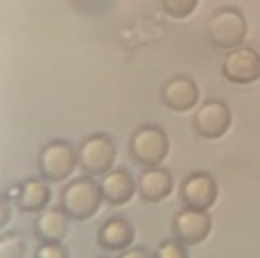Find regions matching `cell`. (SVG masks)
Listing matches in <instances>:
<instances>
[{
	"mask_svg": "<svg viewBox=\"0 0 260 258\" xmlns=\"http://www.w3.org/2000/svg\"><path fill=\"white\" fill-rule=\"evenodd\" d=\"M104 197L91 177H77L61 190V211L73 222H86L100 211Z\"/></svg>",
	"mask_w": 260,
	"mask_h": 258,
	"instance_id": "cell-1",
	"label": "cell"
},
{
	"mask_svg": "<svg viewBox=\"0 0 260 258\" xmlns=\"http://www.w3.org/2000/svg\"><path fill=\"white\" fill-rule=\"evenodd\" d=\"M206 37L211 46L219 50H236L247 37V21L244 14L236 7H222L211 14L206 23Z\"/></svg>",
	"mask_w": 260,
	"mask_h": 258,
	"instance_id": "cell-2",
	"label": "cell"
},
{
	"mask_svg": "<svg viewBox=\"0 0 260 258\" xmlns=\"http://www.w3.org/2000/svg\"><path fill=\"white\" fill-rule=\"evenodd\" d=\"M170 152V141L166 129L156 125H143L129 138V154L145 168H161V163L166 161Z\"/></svg>",
	"mask_w": 260,
	"mask_h": 258,
	"instance_id": "cell-3",
	"label": "cell"
},
{
	"mask_svg": "<svg viewBox=\"0 0 260 258\" xmlns=\"http://www.w3.org/2000/svg\"><path fill=\"white\" fill-rule=\"evenodd\" d=\"M79 166L77 150L66 141H50L39 152V172L46 181H66Z\"/></svg>",
	"mask_w": 260,
	"mask_h": 258,
	"instance_id": "cell-4",
	"label": "cell"
},
{
	"mask_svg": "<svg viewBox=\"0 0 260 258\" xmlns=\"http://www.w3.org/2000/svg\"><path fill=\"white\" fill-rule=\"evenodd\" d=\"M116 143L107 134H93V136L84 138L82 145L77 147L79 154V168L86 172L88 177L107 175L111 172V166L116 163Z\"/></svg>",
	"mask_w": 260,
	"mask_h": 258,
	"instance_id": "cell-5",
	"label": "cell"
},
{
	"mask_svg": "<svg viewBox=\"0 0 260 258\" xmlns=\"http://www.w3.org/2000/svg\"><path fill=\"white\" fill-rule=\"evenodd\" d=\"M231 120H233V116H231V109H229L226 102L208 100L194 113L192 127H194L197 136L206 138V141H217V138H222L224 134L229 132Z\"/></svg>",
	"mask_w": 260,
	"mask_h": 258,
	"instance_id": "cell-6",
	"label": "cell"
},
{
	"mask_svg": "<svg viewBox=\"0 0 260 258\" xmlns=\"http://www.w3.org/2000/svg\"><path fill=\"white\" fill-rule=\"evenodd\" d=\"M213 229V217L208 215V211H197V208H183L174 215L172 220V233L179 242H183L186 247L202 245L208 238V233Z\"/></svg>",
	"mask_w": 260,
	"mask_h": 258,
	"instance_id": "cell-7",
	"label": "cell"
},
{
	"mask_svg": "<svg viewBox=\"0 0 260 258\" xmlns=\"http://www.w3.org/2000/svg\"><path fill=\"white\" fill-rule=\"evenodd\" d=\"M219 186L208 172H192L181 183L179 197L186 204V208H197V211H211L217 202Z\"/></svg>",
	"mask_w": 260,
	"mask_h": 258,
	"instance_id": "cell-8",
	"label": "cell"
},
{
	"mask_svg": "<svg viewBox=\"0 0 260 258\" xmlns=\"http://www.w3.org/2000/svg\"><path fill=\"white\" fill-rule=\"evenodd\" d=\"M222 75L233 84H253L260 79V54L253 48L240 46L229 50L222 61Z\"/></svg>",
	"mask_w": 260,
	"mask_h": 258,
	"instance_id": "cell-9",
	"label": "cell"
},
{
	"mask_svg": "<svg viewBox=\"0 0 260 258\" xmlns=\"http://www.w3.org/2000/svg\"><path fill=\"white\" fill-rule=\"evenodd\" d=\"M5 195L23 213H43L50 204V188L46 179H25L12 186Z\"/></svg>",
	"mask_w": 260,
	"mask_h": 258,
	"instance_id": "cell-10",
	"label": "cell"
},
{
	"mask_svg": "<svg viewBox=\"0 0 260 258\" xmlns=\"http://www.w3.org/2000/svg\"><path fill=\"white\" fill-rule=\"evenodd\" d=\"M161 102L174 113L190 111L199 102V88L188 75H174L161 86Z\"/></svg>",
	"mask_w": 260,
	"mask_h": 258,
	"instance_id": "cell-11",
	"label": "cell"
},
{
	"mask_svg": "<svg viewBox=\"0 0 260 258\" xmlns=\"http://www.w3.org/2000/svg\"><path fill=\"white\" fill-rule=\"evenodd\" d=\"M134 238H136V231L127 217H111L100 227L98 245L104 251H127L134 245Z\"/></svg>",
	"mask_w": 260,
	"mask_h": 258,
	"instance_id": "cell-12",
	"label": "cell"
},
{
	"mask_svg": "<svg viewBox=\"0 0 260 258\" xmlns=\"http://www.w3.org/2000/svg\"><path fill=\"white\" fill-rule=\"evenodd\" d=\"M138 183H134V177L129 175L124 168H118V170H111L102 177L100 181V190H102V197L109 206H122L127 204L134 197Z\"/></svg>",
	"mask_w": 260,
	"mask_h": 258,
	"instance_id": "cell-13",
	"label": "cell"
},
{
	"mask_svg": "<svg viewBox=\"0 0 260 258\" xmlns=\"http://www.w3.org/2000/svg\"><path fill=\"white\" fill-rule=\"evenodd\" d=\"M174 181L166 168H145L138 179V195L145 204H158L172 192Z\"/></svg>",
	"mask_w": 260,
	"mask_h": 258,
	"instance_id": "cell-14",
	"label": "cell"
},
{
	"mask_svg": "<svg viewBox=\"0 0 260 258\" xmlns=\"http://www.w3.org/2000/svg\"><path fill=\"white\" fill-rule=\"evenodd\" d=\"M71 231V217L61 208H46L34 222V236L39 242H63Z\"/></svg>",
	"mask_w": 260,
	"mask_h": 258,
	"instance_id": "cell-15",
	"label": "cell"
},
{
	"mask_svg": "<svg viewBox=\"0 0 260 258\" xmlns=\"http://www.w3.org/2000/svg\"><path fill=\"white\" fill-rule=\"evenodd\" d=\"M0 258H25V242L21 233H5L0 238Z\"/></svg>",
	"mask_w": 260,
	"mask_h": 258,
	"instance_id": "cell-16",
	"label": "cell"
},
{
	"mask_svg": "<svg viewBox=\"0 0 260 258\" xmlns=\"http://www.w3.org/2000/svg\"><path fill=\"white\" fill-rule=\"evenodd\" d=\"M163 12L174 21H183L197 9V0H161Z\"/></svg>",
	"mask_w": 260,
	"mask_h": 258,
	"instance_id": "cell-17",
	"label": "cell"
},
{
	"mask_svg": "<svg viewBox=\"0 0 260 258\" xmlns=\"http://www.w3.org/2000/svg\"><path fill=\"white\" fill-rule=\"evenodd\" d=\"M154 258H188V251H186V245L174 238V240L161 242V245L156 247Z\"/></svg>",
	"mask_w": 260,
	"mask_h": 258,
	"instance_id": "cell-18",
	"label": "cell"
},
{
	"mask_svg": "<svg viewBox=\"0 0 260 258\" xmlns=\"http://www.w3.org/2000/svg\"><path fill=\"white\" fill-rule=\"evenodd\" d=\"M34 258H71L63 242H41L34 251Z\"/></svg>",
	"mask_w": 260,
	"mask_h": 258,
	"instance_id": "cell-19",
	"label": "cell"
},
{
	"mask_svg": "<svg viewBox=\"0 0 260 258\" xmlns=\"http://www.w3.org/2000/svg\"><path fill=\"white\" fill-rule=\"evenodd\" d=\"M12 204H14V202L9 200L7 195H5L3 208H0V229H5V227L9 224V217H12Z\"/></svg>",
	"mask_w": 260,
	"mask_h": 258,
	"instance_id": "cell-20",
	"label": "cell"
},
{
	"mask_svg": "<svg viewBox=\"0 0 260 258\" xmlns=\"http://www.w3.org/2000/svg\"><path fill=\"white\" fill-rule=\"evenodd\" d=\"M120 258H154V256L149 254L145 247H129L127 251H122V256Z\"/></svg>",
	"mask_w": 260,
	"mask_h": 258,
	"instance_id": "cell-21",
	"label": "cell"
}]
</instances>
